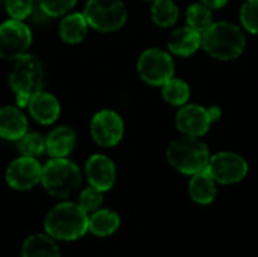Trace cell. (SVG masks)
Masks as SVG:
<instances>
[{
    "label": "cell",
    "instance_id": "obj_19",
    "mask_svg": "<svg viewBox=\"0 0 258 257\" xmlns=\"http://www.w3.org/2000/svg\"><path fill=\"white\" fill-rule=\"evenodd\" d=\"M189 194L198 204H209L216 197V185L207 170L194 174L189 183Z\"/></svg>",
    "mask_w": 258,
    "mask_h": 257
},
{
    "label": "cell",
    "instance_id": "obj_12",
    "mask_svg": "<svg viewBox=\"0 0 258 257\" xmlns=\"http://www.w3.org/2000/svg\"><path fill=\"white\" fill-rule=\"evenodd\" d=\"M42 167L36 158L20 156L6 170V182L14 189H30L41 182Z\"/></svg>",
    "mask_w": 258,
    "mask_h": 257
},
{
    "label": "cell",
    "instance_id": "obj_17",
    "mask_svg": "<svg viewBox=\"0 0 258 257\" xmlns=\"http://www.w3.org/2000/svg\"><path fill=\"white\" fill-rule=\"evenodd\" d=\"M76 145V133L67 126L53 129L45 138V151L51 158H67Z\"/></svg>",
    "mask_w": 258,
    "mask_h": 257
},
{
    "label": "cell",
    "instance_id": "obj_27",
    "mask_svg": "<svg viewBox=\"0 0 258 257\" xmlns=\"http://www.w3.org/2000/svg\"><path fill=\"white\" fill-rule=\"evenodd\" d=\"M240 21L246 30L258 33V0H246L240 8Z\"/></svg>",
    "mask_w": 258,
    "mask_h": 257
},
{
    "label": "cell",
    "instance_id": "obj_22",
    "mask_svg": "<svg viewBox=\"0 0 258 257\" xmlns=\"http://www.w3.org/2000/svg\"><path fill=\"white\" fill-rule=\"evenodd\" d=\"M162 97L172 106H181L187 103L190 97V88L184 80L171 77L162 85Z\"/></svg>",
    "mask_w": 258,
    "mask_h": 257
},
{
    "label": "cell",
    "instance_id": "obj_2",
    "mask_svg": "<svg viewBox=\"0 0 258 257\" xmlns=\"http://www.w3.org/2000/svg\"><path fill=\"white\" fill-rule=\"evenodd\" d=\"M88 214L74 203L54 206L45 218V230L51 238L73 241L82 238L88 230Z\"/></svg>",
    "mask_w": 258,
    "mask_h": 257
},
{
    "label": "cell",
    "instance_id": "obj_21",
    "mask_svg": "<svg viewBox=\"0 0 258 257\" xmlns=\"http://www.w3.org/2000/svg\"><path fill=\"white\" fill-rule=\"evenodd\" d=\"M23 257H60V254L50 238L44 235H33L27 238L23 245Z\"/></svg>",
    "mask_w": 258,
    "mask_h": 257
},
{
    "label": "cell",
    "instance_id": "obj_1",
    "mask_svg": "<svg viewBox=\"0 0 258 257\" xmlns=\"http://www.w3.org/2000/svg\"><path fill=\"white\" fill-rule=\"evenodd\" d=\"M246 45L243 32L230 21H213L201 35V47L213 58L231 61L239 58Z\"/></svg>",
    "mask_w": 258,
    "mask_h": 257
},
{
    "label": "cell",
    "instance_id": "obj_28",
    "mask_svg": "<svg viewBox=\"0 0 258 257\" xmlns=\"http://www.w3.org/2000/svg\"><path fill=\"white\" fill-rule=\"evenodd\" d=\"M103 203V192L94 186L86 188L85 191H82L80 198H79V206L85 211V212H95L98 211V208Z\"/></svg>",
    "mask_w": 258,
    "mask_h": 257
},
{
    "label": "cell",
    "instance_id": "obj_7",
    "mask_svg": "<svg viewBox=\"0 0 258 257\" xmlns=\"http://www.w3.org/2000/svg\"><path fill=\"white\" fill-rule=\"evenodd\" d=\"M175 65L169 53L160 48L145 50L138 61V73L144 82L151 86H162L174 77Z\"/></svg>",
    "mask_w": 258,
    "mask_h": 257
},
{
    "label": "cell",
    "instance_id": "obj_26",
    "mask_svg": "<svg viewBox=\"0 0 258 257\" xmlns=\"http://www.w3.org/2000/svg\"><path fill=\"white\" fill-rule=\"evenodd\" d=\"M76 3L77 0H38L41 12L48 17H63L76 6Z\"/></svg>",
    "mask_w": 258,
    "mask_h": 257
},
{
    "label": "cell",
    "instance_id": "obj_23",
    "mask_svg": "<svg viewBox=\"0 0 258 257\" xmlns=\"http://www.w3.org/2000/svg\"><path fill=\"white\" fill-rule=\"evenodd\" d=\"M151 18L159 27H171L178 20V6L172 0H153Z\"/></svg>",
    "mask_w": 258,
    "mask_h": 257
},
{
    "label": "cell",
    "instance_id": "obj_4",
    "mask_svg": "<svg viewBox=\"0 0 258 257\" xmlns=\"http://www.w3.org/2000/svg\"><path fill=\"white\" fill-rule=\"evenodd\" d=\"M168 162L183 174H197L207 168L210 153L204 142L195 136L184 135L174 139L166 150Z\"/></svg>",
    "mask_w": 258,
    "mask_h": 257
},
{
    "label": "cell",
    "instance_id": "obj_25",
    "mask_svg": "<svg viewBox=\"0 0 258 257\" xmlns=\"http://www.w3.org/2000/svg\"><path fill=\"white\" fill-rule=\"evenodd\" d=\"M17 147L21 156L38 158L45 151V139L35 132H26L20 139H17Z\"/></svg>",
    "mask_w": 258,
    "mask_h": 257
},
{
    "label": "cell",
    "instance_id": "obj_24",
    "mask_svg": "<svg viewBox=\"0 0 258 257\" xmlns=\"http://www.w3.org/2000/svg\"><path fill=\"white\" fill-rule=\"evenodd\" d=\"M186 21L189 27L203 35V32H206L213 23L212 9L203 3H194L186 11Z\"/></svg>",
    "mask_w": 258,
    "mask_h": 257
},
{
    "label": "cell",
    "instance_id": "obj_16",
    "mask_svg": "<svg viewBox=\"0 0 258 257\" xmlns=\"http://www.w3.org/2000/svg\"><path fill=\"white\" fill-rule=\"evenodd\" d=\"M200 47H201V33L189 26L175 29L168 39V48L171 50V53L178 56H190Z\"/></svg>",
    "mask_w": 258,
    "mask_h": 257
},
{
    "label": "cell",
    "instance_id": "obj_18",
    "mask_svg": "<svg viewBox=\"0 0 258 257\" xmlns=\"http://www.w3.org/2000/svg\"><path fill=\"white\" fill-rule=\"evenodd\" d=\"M88 27H89V24H88L83 12L65 14L59 24L60 39L67 44H79L85 39Z\"/></svg>",
    "mask_w": 258,
    "mask_h": 257
},
{
    "label": "cell",
    "instance_id": "obj_20",
    "mask_svg": "<svg viewBox=\"0 0 258 257\" xmlns=\"http://www.w3.org/2000/svg\"><path fill=\"white\" fill-rule=\"evenodd\" d=\"M118 226L119 217L109 209L95 211L88 221V229L97 236H109L118 229Z\"/></svg>",
    "mask_w": 258,
    "mask_h": 257
},
{
    "label": "cell",
    "instance_id": "obj_11",
    "mask_svg": "<svg viewBox=\"0 0 258 257\" xmlns=\"http://www.w3.org/2000/svg\"><path fill=\"white\" fill-rule=\"evenodd\" d=\"M124 135V121L115 111L103 109L91 120V136L100 147L116 145Z\"/></svg>",
    "mask_w": 258,
    "mask_h": 257
},
{
    "label": "cell",
    "instance_id": "obj_3",
    "mask_svg": "<svg viewBox=\"0 0 258 257\" xmlns=\"http://www.w3.org/2000/svg\"><path fill=\"white\" fill-rule=\"evenodd\" d=\"M44 70L41 62L32 55H23L15 59L9 74V85L15 94L18 106H27L29 100L42 89Z\"/></svg>",
    "mask_w": 258,
    "mask_h": 257
},
{
    "label": "cell",
    "instance_id": "obj_15",
    "mask_svg": "<svg viewBox=\"0 0 258 257\" xmlns=\"http://www.w3.org/2000/svg\"><path fill=\"white\" fill-rule=\"evenodd\" d=\"M27 132V118L20 108H0V138L17 141Z\"/></svg>",
    "mask_w": 258,
    "mask_h": 257
},
{
    "label": "cell",
    "instance_id": "obj_30",
    "mask_svg": "<svg viewBox=\"0 0 258 257\" xmlns=\"http://www.w3.org/2000/svg\"><path fill=\"white\" fill-rule=\"evenodd\" d=\"M228 0H201V3L206 5V6H209L210 9H219L222 6H225Z\"/></svg>",
    "mask_w": 258,
    "mask_h": 257
},
{
    "label": "cell",
    "instance_id": "obj_6",
    "mask_svg": "<svg viewBox=\"0 0 258 257\" xmlns=\"http://www.w3.org/2000/svg\"><path fill=\"white\" fill-rule=\"evenodd\" d=\"M83 15L89 27L100 32H115L127 21V8L121 0H88Z\"/></svg>",
    "mask_w": 258,
    "mask_h": 257
},
{
    "label": "cell",
    "instance_id": "obj_8",
    "mask_svg": "<svg viewBox=\"0 0 258 257\" xmlns=\"http://www.w3.org/2000/svg\"><path fill=\"white\" fill-rule=\"evenodd\" d=\"M32 44V32L21 21L9 18L0 24V58L15 61L27 53Z\"/></svg>",
    "mask_w": 258,
    "mask_h": 257
},
{
    "label": "cell",
    "instance_id": "obj_29",
    "mask_svg": "<svg viewBox=\"0 0 258 257\" xmlns=\"http://www.w3.org/2000/svg\"><path fill=\"white\" fill-rule=\"evenodd\" d=\"M6 12L14 20H24L33 11V0H6Z\"/></svg>",
    "mask_w": 258,
    "mask_h": 257
},
{
    "label": "cell",
    "instance_id": "obj_14",
    "mask_svg": "<svg viewBox=\"0 0 258 257\" xmlns=\"http://www.w3.org/2000/svg\"><path fill=\"white\" fill-rule=\"evenodd\" d=\"M27 108L32 118L39 124H45V126L53 124L60 115V105L57 98L53 94L45 92L42 89L29 100Z\"/></svg>",
    "mask_w": 258,
    "mask_h": 257
},
{
    "label": "cell",
    "instance_id": "obj_13",
    "mask_svg": "<svg viewBox=\"0 0 258 257\" xmlns=\"http://www.w3.org/2000/svg\"><path fill=\"white\" fill-rule=\"evenodd\" d=\"M85 171L91 186L100 189L101 192L109 191L115 183V165L104 155H92L86 162Z\"/></svg>",
    "mask_w": 258,
    "mask_h": 257
},
{
    "label": "cell",
    "instance_id": "obj_5",
    "mask_svg": "<svg viewBox=\"0 0 258 257\" xmlns=\"http://www.w3.org/2000/svg\"><path fill=\"white\" fill-rule=\"evenodd\" d=\"M80 182L82 174L79 167L67 158H53L42 167L41 183L53 197H68L80 186Z\"/></svg>",
    "mask_w": 258,
    "mask_h": 257
},
{
    "label": "cell",
    "instance_id": "obj_9",
    "mask_svg": "<svg viewBox=\"0 0 258 257\" xmlns=\"http://www.w3.org/2000/svg\"><path fill=\"white\" fill-rule=\"evenodd\" d=\"M219 117L221 111L218 108L207 109L200 105H187L178 111L175 124L183 135L200 138L209 132L212 123H215Z\"/></svg>",
    "mask_w": 258,
    "mask_h": 257
},
{
    "label": "cell",
    "instance_id": "obj_10",
    "mask_svg": "<svg viewBox=\"0 0 258 257\" xmlns=\"http://www.w3.org/2000/svg\"><path fill=\"white\" fill-rule=\"evenodd\" d=\"M209 174L213 177L215 182L222 185H231L243 180L248 174V164L246 161L231 151H221L213 155L209 159L207 168Z\"/></svg>",
    "mask_w": 258,
    "mask_h": 257
}]
</instances>
